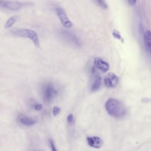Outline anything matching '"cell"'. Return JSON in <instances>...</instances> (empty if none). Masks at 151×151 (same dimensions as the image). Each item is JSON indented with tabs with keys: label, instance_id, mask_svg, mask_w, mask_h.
Returning a JSON list of instances; mask_svg holds the SVG:
<instances>
[{
	"label": "cell",
	"instance_id": "cell-9",
	"mask_svg": "<svg viewBox=\"0 0 151 151\" xmlns=\"http://www.w3.org/2000/svg\"><path fill=\"white\" fill-rule=\"evenodd\" d=\"M144 44L147 51L150 53L151 52V32L149 30H147L144 35Z\"/></svg>",
	"mask_w": 151,
	"mask_h": 151
},
{
	"label": "cell",
	"instance_id": "cell-10",
	"mask_svg": "<svg viewBox=\"0 0 151 151\" xmlns=\"http://www.w3.org/2000/svg\"><path fill=\"white\" fill-rule=\"evenodd\" d=\"M19 120L22 124L27 126H32L36 122L35 120L23 115H20L19 117Z\"/></svg>",
	"mask_w": 151,
	"mask_h": 151
},
{
	"label": "cell",
	"instance_id": "cell-21",
	"mask_svg": "<svg viewBox=\"0 0 151 151\" xmlns=\"http://www.w3.org/2000/svg\"><path fill=\"white\" fill-rule=\"evenodd\" d=\"M95 71H96V68H95V67L93 66L92 68L91 72L92 73H93L95 72Z\"/></svg>",
	"mask_w": 151,
	"mask_h": 151
},
{
	"label": "cell",
	"instance_id": "cell-17",
	"mask_svg": "<svg viewBox=\"0 0 151 151\" xmlns=\"http://www.w3.org/2000/svg\"><path fill=\"white\" fill-rule=\"evenodd\" d=\"M50 142L52 148V151H57L56 148L55 147L52 141L51 140H50Z\"/></svg>",
	"mask_w": 151,
	"mask_h": 151
},
{
	"label": "cell",
	"instance_id": "cell-5",
	"mask_svg": "<svg viewBox=\"0 0 151 151\" xmlns=\"http://www.w3.org/2000/svg\"><path fill=\"white\" fill-rule=\"evenodd\" d=\"M118 80V77L114 73H110L105 77L104 82L107 87H114L117 84Z\"/></svg>",
	"mask_w": 151,
	"mask_h": 151
},
{
	"label": "cell",
	"instance_id": "cell-2",
	"mask_svg": "<svg viewBox=\"0 0 151 151\" xmlns=\"http://www.w3.org/2000/svg\"><path fill=\"white\" fill-rule=\"evenodd\" d=\"M14 35L25 38H28L34 42L37 48L40 47L38 37L37 33L35 31L27 29H24L15 30L13 32Z\"/></svg>",
	"mask_w": 151,
	"mask_h": 151
},
{
	"label": "cell",
	"instance_id": "cell-6",
	"mask_svg": "<svg viewBox=\"0 0 151 151\" xmlns=\"http://www.w3.org/2000/svg\"><path fill=\"white\" fill-rule=\"evenodd\" d=\"M61 35L65 40L73 45H79V42L76 36L72 33L66 30H63Z\"/></svg>",
	"mask_w": 151,
	"mask_h": 151
},
{
	"label": "cell",
	"instance_id": "cell-18",
	"mask_svg": "<svg viewBox=\"0 0 151 151\" xmlns=\"http://www.w3.org/2000/svg\"><path fill=\"white\" fill-rule=\"evenodd\" d=\"M42 105L41 104H38L35 106V108L37 110H40L42 109Z\"/></svg>",
	"mask_w": 151,
	"mask_h": 151
},
{
	"label": "cell",
	"instance_id": "cell-19",
	"mask_svg": "<svg viewBox=\"0 0 151 151\" xmlns=\"http://www.w3.org/2000/svg\"><path fill=\"white\" fill-rule=\"evenodd\" d=\"M128 1L130 4L133 5L135 4L136 1L135 0H129Z\"/></svg>",
	"mask_w": 151,
	"mask_h": 151
},
{
	"label": "cell",
	"instance_id": "cell-15",
	"mask_svg": "<svg viewBox=\"0 0 151 151\" xmlns=\"http://www.w3.org/2000/svg\"><path fill=\"white\" fill-rule=\"evenodd\" d=\"M60 111V109L57 106L54 107L53 109V114L55 116L58 114Z\"/></svg>",
	"mask_w": 151,
	"mask_h": 151
},
{
	"label": "cell",
	"instance_id": "cell-13",
	"mask_svg": "<svg viewBox=\"0 0 151 151\" xmlns=\"http://www.w3.org/2000/svg\"><path fill=\"white\" fill-rule=\"evenodd\" d=\"M95 1L97 4L101 8L105 9L108 8V5L104 1L97 0H96Z\"/></svg>",
	"mask_w": 151,
	"mask_h": 151
},
{
	"label": "cell",
	"instance_id": "cell-14",
	"mask_svg": "<svg viewBox=\"0 0 151 151\" xmlns=\"http://www.w3.org/2000/svg\"><path fill=\"white\" fill-rule=\"evenodd\" d=\"M112 34L114 38L121 40L122 42H124V40L122 38L120 33L117 29H114L112 32Z\"/></svg>",
	"mask_w": 151,
	"mask_h": 151
},
{
	"label": "cell",
	"instance_id": "cell-8",
	"mask_svg": "<svg viewBox=\"0 0 151 151\" xmlns=\"http://www.w3.org/2000/svg\"><path fill=\"white\" fill-rule=\"evenodd\" d=\"M87 140L89 146L96 148L101 147L103 143L102 140L98 137H87Z\"/></svg>",
	"mask_w": 151,
	"mask_h": 151
},
{
	"label": "cell",
	"instance_id": "cell-7",
	"mask_svg": "<svg viewBox=\"0 0 151 151\" xmlns=\"http://www.w3.org/2000/svg\"><path fill=\"white\" fill-rule=\"evenodd\" d=\"M94 63L95 67L103 72L107 71L109 69V64L99 57L95 59Z\"/></svg>",
	"mask_w": 151,
	"mask_h": 151
},
{
	"label": "cell",
	"instance_id": "cell-4",
	"mask_svg": "<svg viewBox=\"0 0 151 151\" xmlns=\"http://www.w3.org/2000/svg\"><path fill=\"white\" fill-rule=\"evenodd\" d=\"M55 11L62 24L65 27L70 28L73 26V23L70 20L63 9L60 7H57L55 9Z\"/></svg>",
	"mask_w": 151,
	"mask_h": 151
},
{
	"label": "cell",
	"instance_id": "cell-3",
	"mask_svg": "<svg viewBox=\"0 0 151 151\" xmlns=\"http://www.w3.org/2000/svg\"><path fill=\"white\" fill-rule=\"evenodd\" d=\"M30 5L29 3H22L17 1H7L0 0V7L11 10H17L23 6Z\"/></svg>",
	"mask_w": 151,
	"mask_h": 151
},
{
	"label": "cell",
	"instance_id": "cell-11",
	"mask_svg": "<svg viewBox=\"0 0 151 151\" xmlns=\"http://www.w3.org/2000/svg\"><path fill=\"white\" fill-rule=\"evenodd\" d=\"M101 83V79L100 76H97L91 87V91H95L98 90L100 88Z\"/></svg>",
	"mask_w": 151,
	"mask_h": 151
},
{
	"label": "cell",
	"instance_id": "cell-20",
	"mask_svg": "<svg viewBox=\"0 0 151 151\" xmlns=\"http://www.w3.org/2000/svg\"><path fill=\"white\" fill-rule=\"evenodd\" d=\"M142 102L143 103H146L149 101V99L148 98H144L142 99Z\"/></svg>",
	"mask_w": 151,
	"mask_h": 151
},
{
	"label": "cell",
	"instance_id": "cell-1",
	"mask_svg": "<svg viewBox=\"0 0 151 151\" xmlns=\"http://www.w3.org/2000/svg\"><path fill=\"white\" fill-rule=\"evenodd\" d=\"M105 106L108 113L116 118H122L127 113L124 105L120 101L114 98L109 99L105 103Z\"/></svg>",
	"mask_w": 151,
	"mask_h": 151
},
{
	"label": "cell",
	"instance_id": "cell-16",
	"mask_svg": "<svg viewBox=\"0 0 151 151\" xmlns=\"http://www.w3.org/2000/svg\"><path fill=\"white\" fill-rule=\"evenodd\" d=\"M73 119V115L72 114H69L67 116V120L68 123H71Z\"/></svg>",
	"mask_w": 151,
	"mask_h": 151
},
{
	"label": "cell",
	"instance_id": "cell-12",
	"mask_svg": "<svg viewBox=\"0 0 151 151\" xmlns=\"http://www.w3.org/2000/svg\"><path fill=\"white\" fill-rule=\"evenodd\" d=\"M18 16L14 15L10 17L6 22L5 25V28L6 29H8L11 27L16 22Z\"/></svg>",
	"mask_w": 151,
	"mask_h": 151
}]
</instances>
